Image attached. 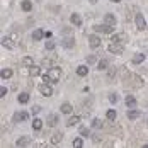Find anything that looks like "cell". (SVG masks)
<instances>
[{
	"instance_id": "1",
	"label": "cell",
	"mask_w": 148,
	"mask_h": 148,
	"mask_svg": "<svg viewBox=\"0 0 148 148\" xmlns=\"http://www.w3.org/2000/svg\"><path fill=\"white\" fill-rule=\"evenodd\" d=\"M94 31L95 32H106V34H112L114 26H109V24H94Z\"/></svg>"
},
{
	"instance_id": "2",
	"label": "cell",
	"mask_w": 148,
	"mask_h": 148,
	"mask_svg": "<svg viewBox=\"0 0 148 148\" xmlns=\"http://www.w3.org/2000/svg\"><path fill=\"white\" fill-rule=\"evenodd\" d=\"M134 24H136V27H138V31H145V27H147L145 17H143L141 14H136V17H134Z\"/></svg>"
},
{
	"instance_id": "3",
	"label": "cell",
	"mask_w": 148,
	"mask_h": 148,
	"mask_svg": "<svg viewBox=\"0 0 148 148\" xmlns=\"http://www.w3.org/2000/svg\"><path fill=\"white\" fill-rule=\"evenodd\" d=\"M107 51L112 53V55H121L123 53V46L118 45V43H111V45L107 46Z\"/></svg>"
},
{
	"instance_id": "4",
	"label": "cell",
	"mask_w": 148,
	"mask_h": 148,
	"mask_svg": "<svg viewBox=\"0 0 148 148\" xmlns=\"http://www.w3.org/2000/svg\"><path fill=\"white\" fill-rule=\"evenodd\" d=\"M48 73H49V77H51L55 82H58V78L61 77V68H60V66H51Z\"/></svg>"
},
{
	"instance_id": "5",
	"label": "cell",
	"mask_w": 148,
	"mask_h": 148,
	"mask_svg": "<svg viewBox=\"0 0 148 148\" xmlns=\"http://www.w3.org/2000/svg\"><path fill=\"white\" fill-rule=\"evenodd\" d=\"M2 46H3V48H7V49H14L15 43L12 41V36H5V38L2 39Z\"/></svg>"
},
{
	"instance_id": "6",
	"label": "cell",
	"mask_w": 148,
	"mask_h": 148,
	"mask_svg": "<svg viewBox=\"0 0 148 148\" xmlns=\"http://www.w3.org/2000/svg\"><path fill=\"white\" fill-rule=\"evenodd\" d=\"M27 118H29V112H26V111H19V112H15L14 114V121L15 123H22V121H26Z\"/></svg>"
},
{
	"instance_id": "7",
	"label": "cell",
	"mask_w": 148,
	"mask_h": 148,
	"mask_svg": "<svg viewBox=\"0 0 148 148\" xmlns=\"http://www.w3.org/2000/svg\"><path fill=\"white\" fill-rule=\"evenodd\" d=\"M39 90H41V94H43L45 97H51V94H53V89H51L48 84H45V82L39 85Z\"/></svg>"
},
{
	"instance_id": "8",
	"label": "cell",
	"mask_w": 148,
	"mask_h": 148,
	"mask_svg": "<svg viewBox=\"0 0 148 148\" xmlns=\"http://www.w3.org/2000/svg\"><path fill=\"white\" fill-rule=\"evenodd\" d=\"M61 45H63L65 49H72V48L75 46V39L72 38V36H66V38L63 39V43H61Z\"/></svg>"
},
{
	"instance_id": "9",
	"label": "cell",
	"mask_w": 148,
	"mask_h": 148,
	"mask_svg": "<svg viewBox=\"0 0 148 148\" xmlns=\"http://www.w3.org/2000/svg\"><path fill=\"white\" fill-rule=\"evenodd\" d=\"M29 143H31V138H29V136H21V138H17V141H15V145H17V147H21V148L27 147Z\"/></svg>"
},
{
	"instance_id": "10",
	"label": "cell",
	"mask_w": 148,
	"mask_h": 148,
	"mask_svg": "<svg viewBox=\"0 0 148 148\" xmlns=\"http://www.w3.org/2000/svg\"><path fill=\"white\" fill-rule=\"evenodd\" d=\"M70 22H72L73 26H82V17L77 14V12H73V14L70 15Z\"/></svg>"
},
{
	"instance_id": "11",
	"label": "cell",
	"mask_w": 148,
	"mask_h": 148,
	"mask_svg": "<svg viewBox=\"0 0 148 148\" xmlns=\"http://www.w3.org/2000/svg\"><path fill=\"white\" fill-rule=\"evenodd\" d=\"M89 43H90V48H99L101 46V38L99 36H90Z\"/></svg>"
},
{
	"instance_id": "12",
	"label": "cell",
	"mask_w": 148,
	"mask_h": 148,
	"mask_svg": "<svg viewBox=\"0 0 148 148\" xmlns=\"http://www.w3.org/2000/svg\"><path fill=\"white\" fill-rule=\"evenodd\" d=\"M56 123H58V118H56L55 114H49L48 119H46V124H48L49 128H55V126H56Z\"/></svg>"
},
{
	"instance_id": "13",
	"label": "cell",
	"mask_w": 148,
	"mask_h": 148,
	"mask_svg": "<svg viewBox=\"0 0 148 148\" xmlns=\"http://www.w3.org/2000/svg\"><path fill=\"white\" fill-rule=\"evenodd\" d=\"M77 75H80V77H87V75H89V66H87V65H80V66L77 68Z\"/></svg>"
},
{
	"instance_id": "14",
	"label": "cell",
	"mask_w": 148,
	"mask_h": 148,
	"mask_svg": "<svg viewBox=\"0 0 148 148\" xmlns=\"http://www.w3.org/2000/svg\"><path fill=\"white\" fill-rule=\"evenodd\" d=\"M43 38H45V31L43 29H36L32 32V39H34V41H41Z\"/></svg>"
},
{
	"instance_id": "15",
	"label": "cell",
	"mask_w": 148,
	"mask_h": 148,
	"mask_svg": "<svg viewBox=\"0 0 148 148\" xmlns=\"http://www.w3.org/2000/svg\"><path fill=\"white\" fill-rule=\"evenodd\" d=\"M21 9H22L24 12H31V9H32L31 0H22V2H21Z\"/></svg>"
},
{
	"instance_id": "16",
	"label": "cell",
	"mask_w": 148,
	"mask_h": 148,
	"mask_svg": "<svg viewBox=\"0 0 148 148\" xmlns=\"http://www.w3.org/2000/svg\"><path fill=\"white\" fill-rule=\"evenodd\" d=\"M104 22H106V24H109V26H116V17H114L112 14H106Z\"/></svg>"
},
{
	"instance_id": "17",
	"label": "cell",
	"mask_w": 148,
	"mask_h": 148,
	"mask_svg": "<svg viewBox=\"0 0 148 148\" xmlns=\"http://www.w3.org/2000/svg\"><path fill=\"white\" fill-rule=\"evenodd\" d=\"M131 61H133L134 65H140V63H143V61H145V55H143V53H136Z\"/></svg>"
},
{
	"instance_id": "18",
	"label": "cell",
	"mask_w": 148,
	"mask_h": 148,
	"mask_svg": "<svg viewBox=\"0 0 148 148\" xmlns=\"http://www.w3.org/2000/svg\"><path fill=\"white\" fill-rule=\"evenodd\" d=\"M39 73H41V68H39L38 65H32V66H29V77H38Z\"/></svg>"
},
{
	"instance_id": "19",
	"label": "cell",
	"mask_w": 148,
	"mask_h": 148,
	"mask_svg": "<svg viewBox=\"0 0 148 148\" xmlns=\"http://www.w3.org/2000/svg\"><path fill=\"white\" fill-rule=\"evenodd\" d=\"M78 123H80V116H72V118H68V121H66V126L72 128V126L78 124Z\"/></svg>"
},
{
	"instance_id": "20",
	"label": "cell",
	"mask_w": 148,
	"mask_h": 148,
	"mask_svg": "<svg viewBox=\"0 0 148 148\" xmlns=\"http://www.w3.org/2000/svg\"><path fill=\"white\" fill-rule=\"evenodd\" d=\"M17 99H19V102L21 104H27L29 102V94H27V92H21Z\"/></svg>"
},
{
	"instance_id": "21",
	"label": "cell",
	"mask_w": 148,
	"mask_h": 148,
	"mask_svg": "<svg viewBox=\"0 0 148 148\" xmlns=\"http://www.w3.org/2000/svg\"><path fill=\"white\" fill-rule=\"evenodd\" d=\"M12 75H14V72H12L10 68H3V70L0 72V77H2V78H12Z\"/></svg>"
},
{
	"instance_id": "22",
	"label": "cell",
	"mask_w": 148,
	"mask_h": 148,
	"mask_svg": "<svg viewBox=\"0 0 148 148\" xmlns=\"http://www.w3.org/2000/svg\"><path fill=\"white\" fill-rule=\"evenodd\" d=\"M43 128V121L39 118H34V121H32V130H36V131H39Z\"/></svg>"
},
{
	"instance_id": "23",
	"label": "cell",
	"mask_w": 148,
	"mask_h": 148,
	"mask_svg": "<svg viewBox=\"0 0 148 148\" xmlns=\"http://www.w3.org/2000/svg\"><path fill=\"white\" fill-rule=\"evenodd\" d=\"M61 140H63V134L61 133H55L53 136H51V145H58Z\"/></svg>"
},
{
	"instance_id": "24",
	"label": "cell",
	"mask_w": 148,
	"mask_h": 148,
	"mask_svg": "<svg viewBox=\"0 0 148 148\" xmlns=\"http://www.w3.org/2000/svg\"><path fill=\"white\" fill-rule=\"evenodd\" d=\"M124 102H126V106H128V107H134V106H136V99H134L133 95H126Z\"/></svg>"
},
{
	"instance_id": "25",
	"label": "cell",
	"mask_w": 148,
	"mask_h": 148,
	"mask_svg": "<svg viewBox=\"0 0 148 148\" xmlns=\"http://www.w3.org/2000/svg\"><path fill=\"white\" fill-rule=\"evenodd\" d=\"M116 116H118V112H116L114 109H109V111L106 112V118L109 119V121H114V119H116Z\"/></svg>"
},
{
	"instance_id": "26",
	"label": "cell",
	"mask_w": 148,
	"mask_h": 148,
	"mask_svg": "<svg viewBox=\"0 0 148 148\" xmlns=\"http://www.w3.org/2000/svg\"><path fill=\"white\" fill-rule=\"evenodd\" d=\"M61 112L63 114H70L72 112V104H61Z\"/></svg>"
},
{
	"instance_id": "27",
	"label": "cell",
	"mask_w": 148,
	"mask_h": 148,
	"mask_svg": "<svg viewBox=\"0 0 148 148\" xmlns=\"http://www.w3.org/2000/svg\"><path fill=\"white\" fill-rule=\"evenodd\" d=\"M107 66H109V61H107V60H101V61L97 63V68H99V70H106Z\"/></svg>"
},
{
	"instance_id": "28",
	"label": "cell",
	"mask_w": 148,
	"mask_h": 148,
	"mask_svg": "<svg viewBox=\"0 0 148 148\" xmlns=\"http://www.w3.org/2000/svg\"><path fill=\"white\" fill-rule=\"evenodd\" d=\"M78 131H80V136H85V138H87V136H90L89 128H85V126H80V130H78Z\"/></svg>"
},
{
	"instance_id": "29",
	"label": "cell",
	"mask_w": 148,
	"mask_h": 148,
	"mask_svg": "<svg viewBox=\"0 0 148 148\" xmlns=\"http://www.w3.org/2000/svg\"><path fill=\"white\" fill-rule=\"evenodd\" d=\"M41 78H43V82H45V84H55V80L49 77V73H45Z\"/></svg>"
},
{
	"instance_id": "30",
	"label": "cell",
	"mask_w": 148,
	"mask_h": 148,
	"mask_svg": "<svg viewBox=\"0 0 148 148\" xmlns=\"http://www.w3.org/2000/svg\"><path fill=\"white\" fill-rule=\"evenodd\" d=\"M82 147H84L82 138H75V140H73V148H82Z\"/></svg>"
},
{
	"instance_id": "31",
	"label": "cell",
	"mask_w": 148,
	"mask_h": 148,
	"mask_svg": "<svg viewBox=\"0 0 148 148\" xmlns=\"http://www.w3.org/2000/svg\"><path fill=\"white\" fill-rule=\"evenodd\" d=\"M22 65H26V66H32V58H31V56H24V58H22Z\"/></svg>"
},
{
	"instance_id": "32",
	"label": "cell",
	"mask_w": 148,
	"mask_h": 148,
	"mask_svg": "<svg viewBox=\"0 0 148 148\" xmlns=\"http://www.w3.org/2000/svg\"><path fill=\"white\" fill-rule=\"evenodd\" d=\"M128 118L130 119H138L140 118V112H138V111H130V112H128Z\"/></svg>"
},
{
	"instance_id": "33",
	"label": "cell",
	"mask_w": 148,
	"mask_h": 148,
	"mask_svg": "<svg viewBox=\"0 0 148 148\" xmlns=\"http://www.w3.org/2000/svg\"><path fill=\"white\" fill-rule=\"evenodd\" d=\"M92 126H94V128H101V126H102V123H101V119L94 118V119H92Z\"/></svg>"
},
{
	"instance_id": "34",
	"label": "cell",
	"mask_w": 148,
	"mask_h": 148,
	"mask_svg": "<svg viewBox=\"0 0 148 148\" xmlns=\"http://www.w3.org/2000/svg\"><path fill=\"white\" fill-rule=\"evenodd\" d=\"M118 99H119L118 94H111V95H109V102H111V104H116V102H118Z\"/></svg>"
},
{
	"instance_id": "35",
	"label": "cell",
	"mask_w": 148,
	"mask_h": 148,
	"mask_svg": "<svg viewBox=\"0 0 148 148\" xmlns=\"http://www.w3.org/2000/svg\"><path fill=\"white\" fill-rule=\"evenodd\" d=\"M95 61H97V58H95L94 55H90V56H87V63H89V65H94Z\"/></svg>"
},
{
	"instance_id": "36",
	"label": "cell",
	"mask_w": 148,
	"mask_h": 148,
	"mask_svg": "<svg viewBox=\"0 0 148 148\" xmlns=\"http://www.w3.org/2000/svg\"><path fill=\"white\" fill-rule=\"evenodd\" d=\"M7 92H9V89H7V87H0V97L3 99V97L7 95Z\"/></svg>"
},
{
	"instance_id": "37",
	"label": "cell",
	"mask_w": 148,
	"mask_h": 148,
	"mask_svg": "<svg viewBox=\"0 0 148 148\" xmlns=\"http://www.w3.org/2000/svg\"><path fill=\"white\" fill-rule=\"evenodd\" d=\"M55 43H53V41H48V43H46V49H48V51H51V49H53V48H55Z\"/></svg>"
},
{
	"instance_id": "38",
	"label": "cell",
	"mask_w": 148,
	"mask_h": 148,
	"mask_svg": "<svg viewBox=\"0 0 148 148\" xmlns=\"http://www.w3.org/2000/svg\"><path fill=\"white\" fill-rule=\"evenodd\" d=\"M119 36H121V34H114V36H111V43H118L119 39H121Z\"/></svg>"
},
{
	"instance_id": "39",
	"label": "cell",
	"mask_w": 148,
	"mask_h": 148,
	"mask_svg": "<svg viewBox=\"0 0 148 148\" xmlns=\"http://www.w3.org/2000/svg\"><path fill=\"white\" fill-rule=\"evenodd\" d=\"M45 38H46V39H51V38H53V32H51V31H46V32H45Z\"/></svg>"
},
{
	"instance_id": "40",
	"label": "cell",
	"mask_w": 148,
	"mask_h": 148,
	"mask_svg": "<svg viewBox=\"0 0 148 148\" xmlns=\"http://www.w3.org/2000/svg\"><path fill=\"white\" fill-rule=\"evenodd\" d=\"M39 111H41V107H39V106H34V107H32V114H38Z\"/></svg>"
},
{
	"instance_id": "41",
	"label": "cell",
	"mask_w": 148,
	"mask_h": 148,
	"mask_svg": "<svg viewBox=\"0 0 148 148\" xmlns=\"http://www.w3.org/2000/svg\"><path fill=\"white\" fill-rule=\"evenodd\" d=\"M92 140H94V143H99V141H101V138H99L97 134H94V136H92Z\"/></svg>"
},
{
	"instance_id": "42",
	"label": "cell",
	"mask_w": 148,
	"mask_h": 148,
	"mask_svg": "<svg viewBox=\"0 0 148 148\" xmlns=\"http://www.w3.org/2000/svg\"><path fill=\"white\" fill-rule=\"evenodd\" d=\"M111 2H114V3H119V2H121V0H111Z\"/></svg>"
},
{
	"instance_id": "43",
	"label": "cell",
	"mask_w": 148,
	"mask_h": 148,
	"mask_svg": "<svg viewBox=\"0 0 148 148\" xmlns=\"http://www.w3.org/2000/svg\"><path fill=\"white\" fill-rule=\"evenodd\" d=\"M90 3H97V0H90Z\"/></svg>"
},
{
	"instance_id": "44",
	"label": "cell",
	"mask_w": 148,
	"mask_h": 148,
	"mask_svg": "<svg viewBox=\"0 0 148 148\" xmlns=\"http://www.w3.org/2000/svg\"><path fill=\"white\" fill-rule=\"evenodd\" d=\"M141 148H148V145H143V147H141Z\"/></svg>"
}]
</instances>
